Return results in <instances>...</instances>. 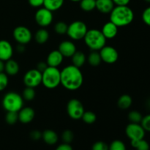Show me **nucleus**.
I'll return each mask as SVG.
<instances>
[{
    "label": "nucleus",
    "instance_id": "26",
    "mask_svg": "<svg viewBox=\"0 0 150 150\" xmlns=\"http://www.w3.org/2000/svg\"><path fill=\"white\" fill-rule=\"evenodd\" d=\"M80 7L85 12L92 11L96 8V0H81Z\"/></svg>",
    "mask_w": 150,
    "mask_h": 150
},
{
    "label": "nucleus",
    "instance_id": "13",
    "mask_svg": "<svg viewBox=\"0 0 150 150\" xmlns=\"http://www.w3.org/2000/svg\"><path fill=\"white\" fill-rule=\"evenodd\" d=\"M13 48L10 42L5 40H0V60L6 62L13 57Z\"/></svg>",
    "mask_w": 150,
    "mask_h": 150
},
{
    "label": "nucleus",
    "instance_id": "25",
    "mask_svg": "<svg viewBox=\"0 0 150 150\" xmlns=\"http://www.w3.org/2000/svg\"><path fill=\"white\" fill-rule=\"evenodd\" d=\"M87 60L89 64L91 66H94V67H97V66L100 65L101 62H102L100 53L96 51H92L89 54V55L88 56Z\"/></svg>",
    "mask_w": 150,
    "mask_h": 150
},
{
    "label": "nucleus",
    "instance_id": "38",
    "mask_svg": "<svg viewBox=\"0 0 150 150\" xmlns=\"http://www.w3.org/2000/svg\"><path fill=\"white\" fill-rule=\"evenodd\" d=\"M142 20L146 25L150 26V7L144 10L142 13Z\"/></svg>",
    "mask_w": 150,
    "mask_h": 150
},
{
    "label": "nucleus",
    "instance_id": "11",
    "mask_svg": "<svg viewBox=\"0 0 150 150\" xmlns=\"http://www.w3.org/2000/svg\"><path fill=\"white\" fill-rule=\"evenodd\" d=\"M125 133L130 141L143 139L145 136V130L139 123H131L126 127Z\"/></svg>",
    "mask_w": 150,
    "mask_h": 150
},
{
    "label": "nucleus",
    "instance_id": "24",
    "mask_svg": "<svg viewBox=\"0 0 150 150\" xmlns=\"http://www.w3.org/2000/svg\"><path fill=\"white\" fill-rule=\"evenodd\" d=\"M133 103L132 98L128 95H123L119 98L118 100V106L120 109L125 110L130 108Z\"/></svg>",
    "mask_w": 150,
    "mask_h": 150
},
{
    "label": "nucleus",
    "instance_id": "6",
    "mask_svg": "<svg viewBox=\"0 0 150 150\" xmlns=\"http://www.w3.org/2000/svg\"><path fill=\"white\" fill-rule=\"evenodd\" d=\"M88 31L87 26L81 21H75L68 26L67 35L73 40L83 39Z\"/></svg>",
    "mask_w": 150,
    "mask_h": 150
},
{
    "label": "nucleus",
    "instance_id": "35",
    "mask_svg": "<svg viewBox=\"0 0 150 150\" xmlns=\"http://www.w3.org/2000/svg\"><path fill=\"white\" fill-rule=\"evenodd\" d=\"M8 85V77L6 73H0V92L6 89Z\"/></svg>",
    "mask_w": 150,
    "mask_h": 150
},
{
    "label": "nucleus",
    "instance_id": "17",
    "mask_svg": "<svg viewBox=\"0 0 150 150\" xmlns=\"http://www.w3.org/2000/svg\"><path fill=\"white\" fill-rule=\"evenodd\" d=\"M101 32L106 40L113 39L117 36L118 33V26H116L111 21H108L103 25Z\"/></svg>",
    "mask_w": 150,
    "mask_h": 150
},
{
    "label": "nucleus",
    "instance_id": "30",
    "mask_svg": "<svg viewBox=\"0 0 150 150\" xmlns=\"http://www.w3.org/2000/svg\"><path fill=\"white\" fill-rule=\"evenodd\" d=\"M35 88L28 87L26 86L23 92V100L27 101L33 100L35 98Z\"/></svg>",
    "mask_w": 150,
    "mask_h": 150
},
{
    "label": "nucleus",
    "instance_id": "2",
    "mask_svg": "<svg viewBox=\"0 0 150 150\" xmlns=\"http://www.w3.org/2000/svg\"><path fill=\"white\" fill-rule=\"evenodd\" d=\"M134 19V13L128 6H116L110 13V21L118 27L130 24Z\"/></svg>",
    "mask_w": 150,
    "mask_h": 150
},
{
    "label": "nucleus",
    "instance_id": "41",
    "mask_svg": "<svg viewBox=\"0 0 150 150\" xmlns=\"http://www.w3.org/2000/svg\"><path fill=\"white\" fill-rule=\"evenodd\" d=\"M56 150H73V148L70 146V144L63 143L62 144L59 145Z\"/></svg>",
    "mask_w": 150,
    "mask_h": 150
},
{
    "label": "nucleus",
    "instance_id": "44",
    "mask_svg": "<svg viewBox=\"0 0 150 150\" xmlns=\"http://www.w3.org/2000/svg\"><path fill=\"white\" fill-rule=\"evenodd\" d=\"M25 45H22V44H18L17 47V51L19 53H22L25 51Z\"/></svg>",
    "mask_w": 150,
    "mask_h": 150
},
{
    "label": "nucleus",
    "instance_id": "7",
    "mask_svg": "<svg viewBox=\"0 0 150 150\" xmlns=\"http://www.w3.org/2000/svg\"><path fill=\"white\" fill-rule=\"evenodd\" d=\"M67 112L70 118L75 120H79L81 119L84 113V108L80 100L74 98L67 103Z\"/></svg>",
    "mask_w": 150,
    "mask_h": 150
},
{
    "label": "nucleus",
    "instance_id": "8",
    "mask_svg": "<svg viewBox=\"0 0 150 150\" xmlns=\"http://www.w3.org/2000/svg\"><path fill=\"white\" fill-rule=\"evenodd\" d=\"M13 38L18 44L26 45L32 39V34L29 28L24 26H18L13 30Z\"/></svg>",
    "mask_w": 150,
    "mask_h": 150
},
{
    "label": "nucleus",
    "instance_id": "21",
    "mask_svg": "<svg viewBox=\"0 0 150 150\" xmlns=\"http://www.w3.org/2000/svg\"><path fill=\"white\" fill-rule=\"evenodd\" d=\"M71 58L73 65L76 66L79 68L81 67L85 64L86 60V57L85 54L82 51H76V52L72 56Z\"/></svg>",
    "mask_w": 150,
    "mask_h": 150
},
{
    "label": "nucleus",
    "instance_id": "47",
    "mask_svg": "<svg viewBox=\"0 0 150 150\" xmlns=\"http://www.w3.org/2000/svg\"><path fill=\"white\" fill-rule=\"evenodd\" d=\"M146 2H148V3H150V0H144Z\"/></svg>",
    "mask_w": 150,
    "mask_h": 150
},
{
    "label": "nucleus",
    "instance_id": "45",
    "mask_svg": "<svg viewBox=\"0 0 150 150\" xmlns=\"http://www.w3.org/2000/svg\"><path fill=\"white\" fill-rule=\"evenodd\" d=\"M4 64H5L4 62L0 60V73H3L4 71Z\"/></svg>",
    "mask_w": 150,
    "mask_h": 150
},
{
    "label": "nucleus",
    "instance_id": "5",
    "mask_svg": "<svg viewBox=\"0 0 150 150\" xmlns=\"http://www.w3.org/2000/svg\"><path fill=\"white\" fill-rule=\"evenodd\" d=\"M2 106L7 111L18 112L23 107V98L18 93L10 92L2 99Z\"/></svg>",
    "mask_w": 150,
    "mask_h": 150
},
{
    "label": "nucleus",
    "instance_id": "34",
    "mask_svg": "<svg viewBox=\"0 0 150 150\" xmlns=\"http://www.w3.org/2000/svg\"><path fill=\"white\" fill-rule=\"evenodd\" d=\"M108 150H126V146L122 141L115 140L108 146Z\"/></svg>",
    "mask_w": 150,
    "mask_h": 150
},
{
    "label": "nucleus",
    "instance_id": "20",
    "mask_svg": "<svg viewBox=\"0 0 150 150\" xmlns=\"http://www.w3.org/2000/svg\"><path fill=\"white\" fill-rule=\"evenodd\" d=\"M42 139L47 144L54 145L58 142V135L52 130H46L42 133Z\"/></svg>",
    "mask_w": 150,
    "mask_h": 150
},
{
    "label": "nucleus",
    "instance_id": "10",
    "mask_svg": "<svg viewBox=\"0 0 150 150\" xmlns=\"http://www.w3.org/2000/svg\"><path fill=\"white\" fill-rule=\"evenodd\" d=\"M35 21L41 27H46L49 26L53 21L54 16L53 12L45 7H42L37 10L35 13Z\"/></svg>",
    "mask_w": 150,
    "mask_h": 150
},
{
    "label": "nucleus",
    "instance_id": "33",
    "mask_svg": "<svg viewBox=\"0 0 150 150\" xmlns=\"http://www.w3.org/2000/svg\"><path fill=\"white\" fill-rule=\"evenodd\" d=\"M62 139L64 142V143L70 144L74 139V134L73 131L70 130H66L62 134Z\"/></svg>",
    "mask_w": 150,
    "mask_h": 150
},
{
    "label": "nucleus",
    "instance_id": "27",
    "mask_svg": "<svg viewBox=\"0 0 150 150\" xmlns=\"http://www.w3.org/2000/svg\"><path fill=\"white\" fill-rule=\"evenodd\" d=\"M131 145L136 150H149V144L144 139L137 141H131Z\"/></svg>",
    "mask_w": 150,
    "mask_h": 150
},
{
    "label": "nucleus",
    "instance_id": "32",
    "mask_svg": "<svg viewBox=\"0 0 150 150\" xmlns=\"http://www.w3.org/2000/svg\"><path fill=\"white\" fill-rule=\"evenodd\" d=\"M142 114L137 111H132L128 114V120L131 123H141L142 122Z\"/></svg>",
    "mask_w": 150,
    "mask_h": 150
},
{
    "label": "nucleus",
    "instance_id": "39",
    "mask_svg": "<svg viewBox=\"0 0 150 150\" xmlns=\"http://www.w3.org/2000/svg\"><path fill=\"white\" fill-rule=\"evenodd\" d=\"M30 138L34 141H38L42 138V133L38 130H32L30 133Z\"/></svg>",
    "mask_w": 150,
    "mask_h": 150
},
{
    "label": "nucleus",
    "instance_id": "40",
    "mask_svg": "<svg viewBox=\"0 0 150 150\" xmlns=\"http://www.w3.org/2000/svg\"><path fill=\"white\" fill-rule=\"evenodd\" d=\"M29 4L33 7H40L43 6L44 0H28Z\"/></svg>",
    "mask_w": 150,
    "mask_h": 150
},
{
    "label": "nucleus",
    "instance_id": "29",
    "mask_svg": "<svg viewBox=\"0 0 150 150\" xmlns=\"http://www.w3.org/2000/svg\"><path fill=\"white\" fill-rule=\"evenodd\" d=\"M81 119L85 123L91 125L95 122L97 120V116L92 111H84Z\"/></svg>",
    "mask_w": 150,
    "mask_h": 150
},
{
    "label": "nucleus",
    "instance_id": "42",
    "mask_svg": "<svg viewBox=\"0 0 150 150\" xmlns=\"http://www.w3.org/2000/svg\"><path fill=\"white\" fill-rule=\"evenodd\" d=\"M47 67H48V64H47L46 62H39L37 64L36 69L39 70V71H40L41 73H42L47 68Z\"/></svg>",
    "mask_w": 150,
    "mask_h": 150
},
{
    "label": "nucleus",
    "instance_id": "1",
    "mask_svg": "<svg viewBox=\"0 0 150 150\" xmlns=\"http://www.w3.org/2000/svg\"><path fill=\"white\" fill-rule=\"evenodd\" d=\"M83 82L82 72L73 64L64 67L61 71V84L67 90H77L81 87Z\"/></svg>",
    "mask_w": 150,
    "mask_h": 150
},
{
    "label": "nucleus",
    "instance_id": "18",
    "mask_svg": "<svg viewBox=\"0 0 150 150\" xmlns=\"http://www.w3.org/2000/svg\"><path fill=\"white\" fill-rule=\"evenodd\" d=\"M114 5L113 0H96V9L104 14L111 13Z\"/></svg>",
    "mask_w": 150,
    "mask_h": 150
},
{
    "label": "nucleus",
    "instance_id": "31",
    "mask_svg": "<svg viewBox=\"0 0 150 150\" xmlns=\"http://www.w3.org/2000/svg\"><path fill=\"white\" fill-rule=\"evenodd\" d=\"M5 120L7 124L14 125L18 121V114L15 111H7L5 117Z\"/></svg>",
    "mask_w": 150,
    "mask_h": 150
},
{
    "label": "nucleus",
    "instance_id": "23",
    "mask_svg": "<svg viewBox=\"0 0 150 150\" xmlns=\"http://www.w3.org/2000/svg\"><path fill=\"white\" fill-rule=\"evenodd\" d=\"M35 39L38 43L44 44L49 39V33L45 29H40L35 33Z\"/></svg>",
    "mask_w": 150,
    "mask_h": 150
},
{
    "label": "nucleus",
    "instance_id": "37",
    "mask_svg": "<svg viewBox=\"0 0 150 150\" xmlns=\"http://www.w3.org/2000/svg\"><path fill=\"white\" fill-rule=\"evenodd\" d=\"M92 150H108V146L103 142H97L92 145Z\"/></svg>",
    "mask_w": 150,
    "mask_h": 150
},
{
    "label": "nucleus",
    "instance_id": "14",
    "mask_svg": "<svg viewBox=\"0 0 150 150\" xmlns=\"http://www.w3.org/2000/svg\"><path fill=\"white\" fill-rule=\"evenodd\" d=\"M18 121L23 124L30 123L35 117V110L31 107H24L22 108L18 112Z\"/></svg>",
    "mask_w": 150,
    "mask_h": 150
},
{
    "label": "nucleus",
    "instance_id": "4",
    "mask_svg": "<svg viewBox=\"0 0 150 150\" xmlns=\"http://www.w3.org/2000/svg\"><path fill=\"white\" fill-rule=\"evenodd\" d=\"M42 83L45 88L55 89L61 84V71L58 67L48 66L42 73Z\"/></svg>",
    "mask_w": 150,
    "mask_h": 150
},
{
    "label": "nucleus",
    "instance_id": "22",
    "mask_svg": "<svg viewBox=\"0 0 150 150\" xmlns=\"http://www.w3.org/2000/svg\"><path fill=\"white\" fill-rule=\"evenodd\" d=\"M64 0H44L43 6L51 12L59 10L63 6Z\"/></svg>",
    "mask_w": 150,
    "mask_h": 150
},
{
    "label": "nucleus",
    "instance_id": "36",
    "mask_svg": "<svg viewBox=\"0 0 150 150\" xmlns=\"http://www.w3.org/2000/svg\"><path fill=\"white\" fill-rule=\"evenodd\" d=\"M141 125L144 129L145 131L150 132V114H148L142 118Z\"/></svg>",
    "mask_w": 150,
    "mask_h": 150
},
{
    "label": "nucleus",
    "instance_id": "12",
    "mask_svg": "<svg viewBox=\"0 0 150 150\" xmlns=\"http://www.w3.org/2000/svg\"><path fill=\"white\" fill-rule=\"evenodd\" d=\"M101 59L106 64H114L118 60V51L114 47L105 45L99 51Z\"/></svg>",
    "mask_w": 150,
    "mask_h": 150
},
{
    "label": "nucleus",
    "instance_id": "15",
    "mask_svg": "<svg viewBox=\"0 0 150 150\" xmlns=\"http://www.w3.org/2000/svg\"><path fill=\"white\" fill-rule=\"evenodd\" d=\"M58 50L64 57H72V56L77 51L75 44L70 40L62 42L59 45Z\"/></svg>",
    "mask_w": 150,
    "mask_h": 150
},
{
    "label": "nucleus",
    "instance_id": "9",
    "mask_svg": "<svg viewBox=\"0 0 150 150\" xmlns=\"http://www.w3.org/2000/svg\"><path fill=\"white\" fill-rule=\"evenodd\" d=\"M23 83L28 87H37L42 83V73L37 69L29 70L23 76Z\"/></svg>",
    "mask_w": 150,
    "mask_h": 150
},
{
    "label": "nucleus",
    "instance_id": "28",
    "mask_svg": "<svg viewBox=\"0 0 150 150\" xmlns=\"http://www.w3.org/2000/svg\"><path fill=\"white\" fill-rule=\"evenodd\" d=\"M68 25L63 21H59L54 26V31L57 34L59 35H63L67 34Z\"/></svg>",
    "mask_w": 150,
    "mask_h": 150
},
{
    "label": "nucleus",
    "instance_id": "19",
    "mask_svg": "<svg viewBox=\"0 0 150 150\" xmlns=\"http://www.w3.org/2000/svg\"><path fill=\"white\" fill-rule=\"evenodd\" d=\"M4 71L6 74L10 76H14L17 75L19 72V65L17 62L12 59L6 61L5 64H4Z\"/></svg>",
    "mask_w": 150,
    "mask_h": 150
},
{
    "label": "nucleus",
    "instance_id": "43",
    "mask_svg": "<svg viewBox=\"0 0 150 150\" xmlns=\"http://www.w3.org/2000/svg\"><path fill=\"white\" fill-rule=\"evenodd\" d=\"M116 6H126L128 5L130 0H113Z\"/></svg>",
    "mask_w": 150,
    "mask_h": 150
},
{
    "label": "nucleus",
    "instance_id": "46",
    "mask_svg": "<svg viewBox=\"0 0 150 150\" xmlns=\"http://www.w3.org/2000/svg\"><path fill=\"white\" fill-rule=\"evenodd\" d=\"M70 1H74V2H80V1L81 0H70Z\"/></svg>",
    "mask_w": 150,
    "mask_h": 150
},
{
    "label": "nucleus",
    "instance_id": "3",
    "mask_svg": "<svg viewBox=\"0 0 150 150\" xmlns=\"http://www.w3.org/2000/svg\"><path fill=\"white\" fill-rule=\"evenodd\" d=\"M83 40L85 44L92 51H100L106 43V38L103 35L102 32L96 29L88 30Z\"/></svg>",
    "mask_w": 150,
    "mask_h": 150
},
{
    "label": "nucleus",
    "instance_id": "16",
    "mask_svg": "<svg viewBox=\"0 0 150 150\" xmlns=\"http://www.w3.org/2000/svg\"><path fill=\"white\" fill-rule=\"evenodd\" d=\"M63 59H64V57L59 52V50H54V51L50 52L49 54L48 55L46 63L49 67H58L62 63Z\"/></svg>",
    "mask_w": 150,
    "mask_h": 150
}]
</instances>
